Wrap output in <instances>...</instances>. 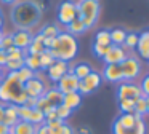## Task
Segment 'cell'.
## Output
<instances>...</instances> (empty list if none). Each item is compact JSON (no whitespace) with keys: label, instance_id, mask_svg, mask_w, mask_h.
Returning <instances> with one entry per match:
<instances>
[{"label":"cell","instance_id":"6da1fadb","mask_svg":"<svg viewBox=\"0 0 149 134\" xmlns=\"http://www.w3.org/2000/svg\"><path fill=\"white\" fill-rule=\"evenodd\" d=\"M11 22L16 29L21 30H31L39 24L42 18L40 8L32 0H19L11 6Z\"/></svg>","mask_w":149,"mask_h":134},{"label":"cell","instance_id":"7a4b0ae2","mask_svg":"<svg viewBox=\"0 0 149 134\" xmlns=\"http://www.w3.org/2000/svg\"><path fill=\"white\" fill-rule=\"evenodd\" d=\"M29 96L24 91V85L16 78L15 72L5 73L3 82L0 83V102H8L15 105H24Z\"/></svg>","mask_w":149,"mask_h":134},{"label":"cell","instance_id":"3957f363","mask_svg":"<svg viewBox=\"0 0 149 134\" xmlns=\"http://www.w3.org/2000/svg\"><path fill=\"white\" fill-rule=\"evenodd\" d=\"M48 51L55 59L69 62V61H72L77 56V51H79L77 38L74 35H71L69 32H59L55 37L53 45L50 46Z\"/></svg>","mask_w":149,"mask_h":134},{"label":"cell","instance_id":"277c9868","mask_svg":"<svg viewBox=\"0 0 149 134\" xmlns=\"http://www.w3.org/2000/svg\"><path fill=\"white\" fill-rule=\"evenodd\" d=\"M101 5L98 0H80L77 3V18L87 29L93 27L100 18Z\"/></svg>","mask_w":149,"mask_h":134},{"label":"cell","instance_id":"5b68a950","mask_svg":"<svg viewBox=\"0 0 149 134\" xmlns=\"http://www.w3.org/2000/svg\"><path fill=\"white\" fill-rule=\"evenodd\" d=\"M120 69H122L123 82H133L141 73V62L133 56H127L120 62Z\"/></svg>","mask_w":149,"mask_h":134},{"label":"cell","instance_id":"8992f818","mask_svg":"<svg viewBox=\"0 0 149 134\" xmlns=\"http://www.w3.org/2000/svg\"><path fill=\"white\" fill-rule=\"evenodd\" d=\"M101 83H103V75H101L100 72L91 70L87 77H84V78L79 82V93H80L82 96L91 94L93 91H96V89L100 88Z\"/></svg>","mask_w":149,"mask_h":134},{"label":"cell","instance_id":"52a82bcc","mask_svg":"<svg viewBox=\"0 0 149 134\" xmlns=\"http://www.w3.org/2000/svg\"><path fill=\"white\" fill-rule=\"evenodd\" d=\"M77 19V3L74 0H63L58 6V21L68 26Z\"/></svg>","mask_w":149,"mask_h":134},{"label":"cell","instance_id":"ba28073f","mask_svg":"<svg viewBox=\"0 0 149 134\" xmlns=\"http://www.w3.org/2000/svg\"><path fill=\"white\" fill-rule=\"evenodd\" d=\"M143 96L144 94H143L139 85H136V83L133 82L119 83V89H117V97L119 99H133V101H136V99L143 97Z\"/></svg>","mask_w":149,"mask_h":134},{"label":"cell","instance_id":"9c48e42d","mask_svg":"<svg viewBox=\"0 0 149 134\" xmlns=\"http://www.w3.org/2000/svg\"><path fill=\"white\" fill-rule=\"evenodd\" d=\"M146 131H148V128H146L144 118H138L135 126L128 128V129H125V128L117 121V118L112 123V134H146Z\"/></svg>","mask_w":149,"mask_h":134},{"label":"cell","instance_id":"30bf717a","mask_svg":"<svg viewBox=\"0 0 149 134\" xmlns=\"http://www.w3.org/2000/svg\"><path fill=\"white\" fill-rule=\"evenodd\" d=\"M24 91H26V94L29 96V97H40V96L45 94L47 85L42 78H39V77L36 75L34 78H31L29 82L24 83Z\"/></svg>","mask_w":149,"mask_h":134},{"label":"cell","instance_id":"8fae6325","mask_svg":"<svg viewBox=\"0 0 149 134\" xmlns=\"http://www.w3.org/2000/svg\"><path fill=\"white\" fill-rule=\"evenodd\" d=\"M68 72H69V62H64V61H59V59H55V62L47 69L48 78L55 83H58Z\"/></svg>","mask_w":149,"mask_h":134},{"label":"cell","instance_id":"7c38bea8","mask_svg":"<svg viewBox=\"0 0 149 134\" xmlns=\"http://www.w3.org/2000/svg\"><path fill=\"white\" fill-rule=\"evenodd\" d=\"M79 82L80 80L74 75L72 72H68L58 83H56V88L63 93V94H68V93H74L79 91Z\"/></svg>","mask_w":149,"mask_h":134},{"label":"cell","instance_id":"4fadbf2b","mask_svg":"<svg viewBox=\"0 0 149 134\" xmlns=\"http://www.w3.org/2000/svg\"><path fill=\"white\" fill-rule=\"evenodd\" d=\"M11 35H13V46L19 48L23 51L27 50V46L34 38V34L31 30H21V29H16V32H13Z\"/></svg>","mask_w":149,"mask_h":134},{"label":"cell","instance_id":"5bb4252c","mask_svg":"<svg viewBox=\"0 0 149 134\" xmlns=\"http://www.w3.org/2000/svg\"><path fill=\"white\" fill-rule=\"evenodd\" d=\"M127 56H128V54H127L125 50H123V46L111 45L109 50H107V53H106V56L103 57V61L106 64H120Z\"/></svg>","mask_w":149,"mask_h":134},{"label":"cell","instance_id":"9a60e30c","mask_svg":"<svg viewBox=\"0 0 149 134\" xmlns=\"http://www.w3.org/2000/svg\"><path fill=\"white\" fill-rule=\"evenodd\" d=\"M101 75H103V78H106L107 82H111V83H120V82H123L120 64H106Z\"/></svg>","mask_w":149,"mask_h":134},{"label":"cell","instance_id":"2e32d148","mask_svg":"<svg viewBox=\"0 0 149 134\" xmlns=\"http://www.w3.org/2000/svg\"><path fill=\"white\" fill-rule=\"evenodd\" d=\"M18 121H19V118H18V105L7 104L5 105V113H3V120H2V123L11 128L13 124H16Z\"/></svg>","mask_w":149,"mask_h":134},{"label":"cell","instance_id":"e0dca14e","mask_svg":"<svg viewBox=\"0 0 149 134\" xmlns=\"http://www.w3.org/2000/svg\"><path fill=\"white\" fill-rule=\"evenodd\" d=\"M63 104L68 108H71V110H75V108H79L82 105V94L79 91L68 93V94L63 96Z\"/></svg>","mask_w":149,"mask_h":134},{"label":"cell","instance_id":"ac0fdd59","mask_svg":"<svg viewBox=\"0 0 149 134\" xmlns=\"http://www.w3.org/2000/svg\"><path fill=\"white\" fill-rule=\"evenodd\" d=\"M11 134H36V126L29 121H18L16 124L10 128Z\"/></svg>","mask_w":149,"mask_h":134},{"label":"cell","instance_id":"d6986e66","mask_svg":"<svg viewBox=\"0 0 149 134\" xmlns=\"http://www.w3.org/2000/svg\"><path fill=\"white\" fill-rule=\"evenodd\" d=\"M47 97V101L50 102V104L53 105V107H56V105H59V104H63V93L59 91L58 88H47V91H45V94H43Z\"/></svg>","mask_w":149,"mask_h":134},{"label":"cell","instance_id":"ffe728a7","mask_svg":"<svg viewBox=\"0 0 149 134\" xmlns=\"http://www.w3.org/2000/svg\"><path fill=\"white\" fill-rule=\"evenodd\" d=\"M45 51V46H43V37L40 34L34 35L31 45L27 46V54H42Z\"/></svg>","mask_w":149,"mask_h":134},{"label":"cell","instance_id":"44dd1931","mask_svg":"<svg viewBox=\"0 0 149 134\" xmlns=\"http://www.w3.org/2000/svg\"><path fill=\"white\" fill-rule=\"evenodd\" d=\"M136 50H138V54L143 59L149 61V38L144 34H139V40H138V45H136Z\"/></svg>","mask_w":149,"mask_h":134},{"label":"cell","instance_id":"7402d4cb","mask_svg":"<svg viewBox=\"0 0 149 134\" xmlns=\"http://www.w3.org/2000/svg\"><path fill=\"white\" fill-rule=\"evenodd\" d=\"M91 70H93V69H91L88 64H85V62H79V64H75V66L69 67V72H72L79 80H82L84 77H87Z\"/></svg>","mask_w":149,"mask_h":134},{"label":"cell","instance_id":"603a6c76","mask_svg":"<svg viewBox=\"0 0 149 134\" xmlns=\"http://www.w3.org/2000/svg\"><path fill=\"white\" fill-rule=\"evenodd\" d=\"M109 34H111V41H112V45H116V46H122L123 40H125V37H127L125 29L116 27V29H112V30H109Z\"/></svg>","mask_w":149,"mask_h":134},{"label":"cell","instance_id":"cb8c5ba5","mask_svg":"<svg viewBox=\"0 0 149 134\" xmlns=\"http://www.w3.org/2000/svg\"><path fill=\"white\" fill-rule=\"evenodd\" d=\"M24 66L31 69L32 72H39L40 70V54H27L24 56Z\"/></svg>","mask_w":149,"mask_h":134},{"label":"cell","instance_id":"d4e9b609","mask_svg":"<svg viewBox=\"0 0 149 134\" xmlns=\"http://www.w3.org/2000/svg\"><path fill=\"white\" fill-rule=\"evenodd\" d=\"M138 118L139 117H138V115H135V113H122L119 118H117V121H119L125 129H128V128L135 126V123L138 121Z\"/></svg>","mask_w":149,"mask_h":134},{"label":"cell","instance_id":"484cf974","mask_svg":"<svg viewBox=\"0 0 149 134\" xmlns=\"http://www.w3.org/2000/svg\"><path fill=\"white\" fill-rule=\"evenodd\" d=\"M66 27H68V30H66V32H69V34L74 35V37H75V35L84 34V32L87 30V27H85V26L82 24V21H80L79 18H77V19H74V21H72L71 24H68Z\"/></svg>","mask_w":149,"mask_h":134},{"label":"cell","instance_id":"4316f807","mask_svg":"<svg viewBox=\"0 0 149 134\" xmlns=\"http://www.w3.org/2000/svg\"><path fill=\"white\" fill-rule=\"evenodd\" d=\"M95 43L104 45V46H111V45H112V41H111V34H109V30H106V29H101V30H98L96 35H95Z\"/></svg>","mask_w":149,"mask_h":134},{"label":"cell","instance_id":"83f0119b","mask_svg":"<svg viewBox=\"0 0 149 134\" xmlns=\"http://www.w3.org/2000/svg\"><path fill=\"white\" fill-rule=\"evenodd\" d=\"M59 27L58 26H55V24H47V26H43L42 29H40V32L39 34L42 35V37H45V38H55L56 35L59 34Z\"/></svg>","mask_w":149,"mask_h":134},{"label":"cell","instance_id":"f1b7e54d","mask_svg":"<svg viewBox=\"0 0 149 134\" xmlns=\"http://www.w3.org/2000/svg\"><path fill=\"white\" fill-rule=\"evenodd\" d=\"M15 73H16V78L19 80V82L23 83V85H24L26 82H29L31 78H34V77H36V72H32L31 69H27L26 66H24V67H21L19 70H16Z\"/></svg>","mask_w":149,"mask_h":134},{"label":"cell","instance_id":"f546056e","mask_svg":"<svg viewBox=\"0 0 149 134\" xmlns=\"http://www.w3.org/2000/svg\"><path fill=\"white\" fill-rule=\"evenodd\" d=\"M138 40H139V34H136V32H127V37L123 40L122 46H125L127 50H133L138 45Z\"/></svg>","mask_w":149,"mask_h":134},{"label":"cell","instance_id":"4dcf8cb0","mask_svg":"<svg viewBox=\"0 0 149 134\" xmlns=\"http://www.w3.org/2000/svg\"><path fill=\"white\" fill-rule=\"evenodd\" d=\"M133 113L138 115L139 118H144V115L148 113V110H146V96H143V97H139V99H136V101H135Z\"/></svg>","mask_w":149,"mask_h":134},{"label":"cell","instance_id":"1f68e13d","mask_svg":"<svg viewBox=\"0 0 149 134\" xmlns=\"http://www.w3.org/2000/svg\"><path fill=\"white\" fill-rule=\"evenodd\" d=\"M53 62H55V57L50 54L48 50H45L42 54H40V70H47Z\"/></svg>","mask_w":149,"mask_h":134},{"label":"cell","instance_id":"d6a6232c","mask_svg":"<svg viewBox=\"0 0 149 134\" xmlns=\"http://www.w3.org/2000/svg\"><path fill=\"white\" fill-rule=\"evenodd\" d=\"M119 108L122 113H133L135 101L133 99H119Z\"/></svg>","mask_w":149,"mask_h":134},{"label":"cell","instance_id":"836d02e7","mask_svg":"<svg viewBox=\"0 0 149 134\" xmlns=\"http://www.w3.org/2000/svg\"><path fill=\"white\" fill-rule=\"evenodd\" d=\"M55 112H56V117H58L59 120H63V121H66V120H68V118L72 115V110H71V108H68L64 104L56 105V107H55Z\"/></svg>","mask_w":149,"mask_h":134},{"label":"cell","instance_id":"e575fe53","mask_svg":"<svg viewBox=\"0 0 149 134\" xmlns=\"http://www.w3.org/2000/svg\"><path fill=\"white\" fill-rule=\"evenodd\" d=\"M29 123H32L34 126H37V124H43L45 123V115H43L40 110H37V108H32L31 117H29Z\"/></svg>","mask_w":149,"mask_h":134},{"label":"cell","instance_id":"d590c367","mask_svg":"<svg viewBox=\"0 0 149 134\" xmlns=\"http://www.w3.org/2000/svg\"><path fill=\"white\" fill-rule=\"evenodd\" d=\"M36 108H37V110H40V112H42L43 115H45V113H47V112H48V110H52V108H53V105L50 104L48 101H47V97H45V96H40V97L37 99Z\"/></svg>","mask_w":149,"mask_h":134},{"label":"cell","instance_id":"8d00e7d4","mask_svg":"<svg viewBox=\"0 0 149 134\" xmlns=\"http://www.w3.org/2000/svg\"><path fill=\"white\" fill-rule=\"evenodd\" d=\"M5 53H7V57H8V59H24V56H26V51L19 50V48H16V46L8 48Z\"/></svg>","mask_w":149,"mask_h":134},{"label":"cell","instance_id":"74e56055","mask_svg":"<svg viewBox=\"0 0 149 134\" xmlns=\"http://www.w3.org/2000/svg\"><path fill=\"white\" fill-rule=\"evenodd\" d=\"M21 67H24V59H8L5 64V69L8 72H16Z\"/></svg>","mask_w":149,"mask_h":134},{"label":"cell","instance_id":"f35d334b","mask_svg":"<svg viewBox=\"0 0 149 134\" xmlns=\"http://www.w3.org/2000/svg\"><path fill=\"white\" fill-rule=\"evenodd\" d=\"M31 112H32V108L27 105H18V118L21 121H29Z\"/></svg>","mask_w":149,"mask_h":134},{"label":"cell","instance_id":"ab89813d","mask_svg":"<svg viewBox=\"0 0 149 134\" xmlns=\"http://www.w3.org/2000/svg\"><path fill=\"white\" fill-rule=\"evenodd\" d=\"M0 46H2L3 51H7L8 48L13 46V35L11 34H3V37L0 38Z\"/></svg>","mask_w":149,"mask_h":134},{"label":"cell","instance_id":"60d3db41","mask_svg":"<svg viewBox=\"0 0 149 134\" xmlns=\"http://www.w3.org/2000/svg\"><path fill=\"white\" fill-rule=\"evenodd\" d=\"M107 50H109V46H104V45H98V43H93V53L96 57H100V59H103L104 56H106Z\"/></svg>","mask_w":149,"mask_h":134},{"label":"cell","instance_id":"b9f144b4","mask_svg":"<svg viewBox=\"0 0 149 134\" xmlns=\"http://www.w3.org/2000/svg\"><path fill=\"white\" fill-rule=\"evenodd\" d=\"M53 134H74V128L69 126L68 123H63L59 128H56V129H53Z\"/></svg>","mask_w":149,"mask_h":134},{"label":"cell","instance_id":"7bdbcfd3","mask_svg":"<svg viewBox=\"0 0 149 134\" xmlns=\"http://www.w3.org/2000/svg\"><path fill=\"white\" fill-rule=\"evenodd\" d=\"M36 134H53V129L48 128L45 123L43 124H37L36 126Z\"/></svg>","mask_w":149,"mask_h":134},{"label":"cell","instance_id":"ee69618b","mask_svg":"<svg viewBox=\"0 0 149 134\" xmlns=\"http://www.w3.org/2000/svg\"><path fill=\"white\" fill-rule=\"evenodd\" d=\"M63 123H64V121L59 120V118H53V120H45V124H47L48 128H52V129H56V128H59Z\"/></svg>","mask_w":149,"mask_h":134},{"label":"cell","instance_id":"f6af8a7d","mask_svg":"<svg viewBox=\"0 0 149 134\" xmlns=\"http://www.w3.org/2000/svg\"><path fill=\"white\" fill-rule=\"evenodd\" d=\"M139 88H141V91H143V94H144V96H149V73L143 78Z\"/></svg>","mask_w":149,"mask_h":134},{"label":"cell","instance_id":"bcb514c9","mask_svg":"<svg viewBox=\"0 0 149 134\" xmlns=\"http://www.w3.org/2000/svg\"><path fill=\"white\" fill-rule=\"evenodd\" d=\"M34 3H36L37 6L40 8V11H43V10H47L50 5H52V0H32Z\"/></svg>","mask_w":149,"mask_h":134},{"label":"cell","instance_id":"7dc6e473","mask_svg":"<svg viewBox=\"0 0 149 134\" xmlns=\"http://www.w3.org/2000/svg\"><path fill=\"white\" fill-rule=\"evenodd\" d=\"M74 134H93L90 126H79L77 129H74Z\"/></svg>","mask_w":149,"mask_h":134},{"label":"cell","instance_id":"c3c4849f","mask_svg":"<svg viewBox=\"0 0 149 134\" xmlns=\"http://www.w3.org/2000/svg\"><path fill=\"white\" fill-rule=\"evenodd\" d=\"M8 57H7V53H5L3 50H0V67H5V64H7Z\"/></svg>","mask_w":149,"mask_h":134},{"label":"cell","instance_id":"681fc988","mask_svg":"<svg viewBox=\"0 0 149 134\" xmlns=\"http://www.w3.org/2000/svg\"><path fill=\"white\" fill-rule=\"evenodd\" d=\"M37 99H39V97H27V101H26V104H24V105H27V107H31V108H36Z\"/></svg>","mask_w":149,"mask_h":134},{"label":"cell","instance_id":"f907efd6","mask_svg":"<svg viewBox=\"0 0 149 134\" xmlns=\"http://www.w3.org/2000/svg\"><path fill=\"white\" fill-rule=\"evenodd\" d=\"M8 133H10V126L0 123V134H8Z\"/></svg>","mask_w":149,"mask_h":134},{"label":"cell","instance_id":"816d5d0a","mask_svg":"<svg viewBox=\"0 0 149 134\" xmlns=\"http://www.w3.org/2000/svg\"><path fill=\"white\" fill-rule=\"evenodd\" d=\"M3 113H5V104L0 102V123H2V120H3Z\"/></svg>","mask_w":149,"mask_h":134},{"label":"cell","instance_id":"f5cc1de1","mask_svg":"<svg viewBox=\"0 0 149 134\" xmlns=\"http://www.w3.org/2000/svg\"><path fill=\"white\" fill-rule=\"evenodd\" d=\"M0 2L3 3V5H15V3L19 2V0H0Z\"/></svg>","mask_w":149,"mask_h":134},{"label":"cell","instance_id":"db71d44e","mask_svg":"<svg viewBox=\"0 0 149 134\" xmlns=\"http://www.w3.org/2000/svg\"><path fill=\"white\" fill-rule=\"evenodd\" d=\"M3 78H5V73H3V67H0V83L3 82Z\"/></svg>","mask_w":149,"mask_h":134},{"label":"cell","instance_id":"11a10c76","mask_svg":"<svg viewBox=\"0 0 149 134\" xmlns=\"http://www.w3.org/2000/svg\"><path fill=\"white\" fill-rule=\"evenodd\" d=\"M146 110L149 113V96H146Z\"/></svg>","mask_w":149,"mask_h":134},{"label":"cell","instance_id":"9f6ffc18","mask_svg":"<svg viewBox=\"0 0 149 134\" xmlns=\"http://www.w3.org/2000/svg\"><path fill=\"white\" fill-rule=\"evenodd\" d=\"M2 24H3V15H2V10H0V27H2Z\"/></svg>","mask_w":149,"mask_h":134},{"label":"cell","instance_id":"6f0895ef","mask_svg":"<svg viewBox=\"0 0 149 134\" xmlns=\"http://www.w3.org/2000/svg\"><path fill=\"white\" fill-rule=\"evenodd\" d=\"M143 34H144V35H146V37H148V38H149V30H144V32H143Z\"/></svg>","mask_w":149,"mask_h":134},{"label":"cell","instance_id":"680465c9","mask_svg":"<svg viewBox=\"0 0 149 134\" xmlns=\"http://www.w3.org/2000/svg\"><path fill=\"white\" fill-rule=\"evenodd\" d=\"M3 37V32H2V27H0V38Z\"/></svg>","mask_w":149,"mask_h":134},{"label":"cell","instance_id":"91938a15","mask_svg":"<svg viewBox=\"0 0 149 134\" xmlns=\"http://www.w3.org/2000/svg\"><path fill=\"white\" fill-rule=\"evenodd\" d=\"M0 50H2V46H0Z\"/></svg>","mask_w":149,"mask_h":134},{"label":"cell","instance_id":"94428289","mask_svg":"<svg viewBox=\"0 0 149 134\" xmlns=\"http://www.w3.org/2000/svg\"><path fill=\"white\" fill-rule=\"evenodd\" d=\"M8 134H11V133H8Z\"/></svg>","mask_w":149,"mask_h":134},{"label":"cell","instance_id":"6125c7cd","mask_svg":"<svg viewBox=\"0 0 149 134\" xmlns=\"http://www.w3.org/2000/svg\"><path fill=\"white\" fill-rule=\"evenodd\" d=\"M79 2H80V0H79Z\"/></svg>","mask_w":149,"mask_h":134}]
</instances>
